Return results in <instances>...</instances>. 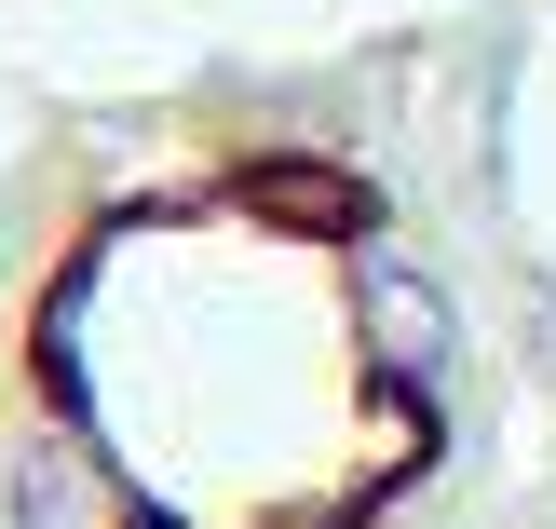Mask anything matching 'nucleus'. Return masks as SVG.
Returning a JSON list of instances; mask_svg holds the SVG:
<instances>
[{"mask_svg": "<svg viewBox=\"0 0 556 529\" xmlns=\"http://www.w3.org/2000/svg\"><path fill=\"white\" fill-rule=\"evenodd\" d=\"M462 380L448 259L313 109L81 123L0 217V529H394Z\"/></svg>", "mask_w": 556, "mask_h": 529, "instance_id": "1", "label": "nucleus"}]
</instances>
